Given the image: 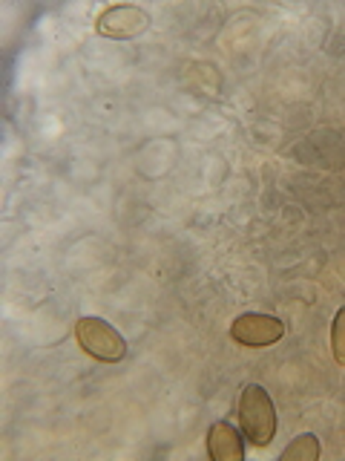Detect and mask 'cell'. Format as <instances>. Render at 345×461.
I'll use <instances>...</instances> for the list:
<instances>
[{"label": "cell", "instance_id": "5", "mask_svg": "<svg viewBox=\"0 0 345 461\" xmlns=\"http://www.w3.org/2000/svg\"><path fill=\"white\" fill-rule=\"evenodd\" d=\"M208 456L213 461H242L244 458V441H242V432L227 424V421H216L208 429Z\"/></svg>", "mask_w": 345, "mask_h": 461}, {"label": "cell", "instance_id": "4", "mask_svg": "<svg viewBox=\"0 0 345 461\" xmlns=\"http://www.w3.org/2000/svg\"><path fill=\"white\" fill-rule=\"evenodd\" d=\"M150 29V14L138 9V6H110L98 14L95 21V32L101 38H112V41H129L138 38Z\"/></svg>", "mask_w": 345, "mask_h": 461}, {"label": "cell", "instance_id": "1", "mask_svg": "<svg viewBox=\"0 0 345 461\" xmlns=\"http://www.w3.org/2000/svg\"><path fill=\"white\" fill-rule=\"evenodd\" d=\"M239 424H242L244 438L253 447H268L270 438L277 436V410H273V401L265 393V386L248 384L242 389Z\"/></svg>", "mask_w": 345, "mask_h": 461}, {"label": "cell", "instance_id": "7", "mask_svg": "<svg viewBox=\"0 0 345 461\" xmlns=\"http://www.w3.org/2000/svg\"><path fill=\"white\" fill-rule=\"evenodd\" d=\"M331 349H334V360L345 366V306L337 312L334 323H331Z\"/></svg>", "mask_w": 345, "mask_h": 461}, {"label": "cell", "instance_id": "6", "mask_svg": "<svg viewBox=\"0 0 345 461\" xmlns=\"http://www.w3.org/2000/svg\"><path fill=\"white\" fill-rule=\"evenodd\" d=\"M320 458V438L314 432H302L279 453V461H316Z\"/></svg>", "mask_w": 345, "mask_h": 461}, {"label": "cell", "instance_id": "2", "mask_svg": "<svg viewBox=\"0 0 345 461\" xmlns=\"http://www.w3.org/2000/svg\"><path fill=\"white\" fill-rule=\"evenodd\" d=\"M75 340L86 355L104 364H119L127 357V340L101 317H81L75 323Z\"/></svg>", "mask_w": 345, "mask_h": 461}, {"label": "cell", "instance_id": "3", "mask_svg": "<svg viewBox=\"0 0 345 461\" xmlns=\"http://www.w3.org/2000/svg\"><path fill=\"white\" fill-rule=\"evenodd\" d=\"M285 335V323L273 314H259L248 312L239 314L234 323H230V338L239 346H251V349H262V346L277 343Z\"/></svg>", "mask_w": 345, "mask_h": 461}]
</instances>
